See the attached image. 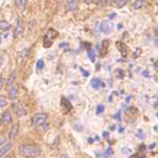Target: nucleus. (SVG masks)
I'll list each match as a JSON object with an SVG mask.
<instances>
[{
	"label": "nucleus",
	"instance_id": "nucleus-1",
	"mask_svg": "<svg viewBox=\"0 0 158 158\" xmlns=\"http://www.w3.org/2000/svg\"><path fill=\"white\" fill-rule=\"evenodd\" d=\"M19 153L26 158H35L41 154V149L35 144H21L19 147Z\"/></svg>",
	"mask_w": 158,
	"mask_h": 158
},
{
	"label": "nucleus",
	"instance_id": "nucleus-2",
	"mask_svg": "<svg viewBox=\"0 0 158 158\" xmlns=\"http://www.w3.org/2000/svg\"><path fill=\"white\" fill-rule=\"evenodd\" d=\"M47 118H48V115H47L46 112L36 114V115L32 117V125H33V127L40 128L42 125H44V123L47 122Z\"/></svg>",
	"mask_w": 158,
	"mask_h": 158
},
{
	"label": "nucleus",
	"instance_id": "nucleus-3",
	"mask_svg": "<svg viewBox=\"0 0 158 158\" xmlns=\"http://www.w3.org/2000/svg\"><path fill=\"white\" fill-rule=\"evenodd\" d=\"M58 35V32L54 30V28H49L48 31H47V33H46V36H44V47H49L51 44H52V41H49V40H52L53 37H56Z\"/></svg>",
	"mask_w": 158,
	"mask_h": 158
},
{
	"label": "nucleus",
	"instance_id": "nucleus-4",
	"mask_svg": "<svg viewBox=\"0 0 158 158\" xmlns=\"http://www.w3.org/2000/svg\"><path fill=\"white\" fill-rule=\"evenodd\" d=\"M14 110H15V114H16L17 117H22V116L26 115V110H25L22 102H20V101L14 104Z\"/></svg>",
	"mask_w": 158,
	"mask_h": 158
},
{
	"label": "nucleus",
	"instance_id": "nucleus-5",
	"mask_svg": "<svg viewBox=\"0 0 158 158\" xmlns=\"http://www.w3.org/2000/svg\"><path fill=\"white\" fill-rule=\"evenodd\" d=\"M23 31V22L20 17H17V21H16V26H15V30H14V36L15 37H19Z\"/></svg>",
	"mask_w": 158,
	"mask_h": 158
},
{
	"label": "nucleus",
	"instance_id": "nucleus-6",
	"mask_svg": "<svg viewBox=\"0 0 158 158\" xmlns=\"http://www.w3.org/2000/svg\"><path fill=\"white\" fill-rule=\"evenodd\" d=\"M11 121H12V115H11V112H10L9 110H6L5 112H2V115H1V117H0V122H1L2 125H9Z\"/></svg>",
	"mask_w": 158,
	"mask_h": 158
},
{
	"label": "nucleus",
	"instance_id": "nucleus-7",
	"mask_svg": "<svg viewBox=\"0 0 158 158\" xmlns=\"http://www.w3.org/2000/svg\"><path fill=\"white\" fill-rule=\"evenodd\" d=\"M19 130H20V125H19L17 122L14 123V125L11 126L10 131H9V138H10V139H15L16 136L19 135Z\"/></svg>",
	"mask_w": 158,
	"mask_h": 158
},
{
	"label": "nucleus",
	"instance_id": "nucleus-8",
	"mask_svg": "<svg viewBox=\"0 0 158 158\" xmlns=\"http://www.w3.org/2000/svg\"><path fill=\"white\" fill-rule=\"evenodd\" d=\"M12 149V142H6L0 147V158L4 157L6 153H9Z\"/></svg>",
	"mask_w": 158,
	"mask_h": 158
},
{
	"label": "nucleus",
	"instance_id": "nucleus-9",
	"mask_svg": "<svg viewBox=\"0 0 158 158\" xmlns=\"http://www.w3.org/2000/svg\"><path fill=\"white\" fill-rule=\"evenodd\" d=\"M17 93H19V86L15 85V84L10 85V89H9V98H10V100H15L16 96H17Z\"/></svg>",
	"mask_w": 158,
	"mask_h": 158
},
{
	"label": "nucleus",
	"instance_id": "nucleus-10",
	"mask_svg": "<svg viewBox=\"0 0 158 158\" xmlns=\"http://www.w3.org/2000/svg\"><path fill=\"white\" fill-rule=\"evenodd\" d=\"M100 30L104 33H110L111 32V23L109 21H102L100 25Z\"/></svg>",
	"mask_w": 158,
	"mask_h": 158
},
{
	"label": "nucleus",
	"instance_id": "nucleus-11",
	"mask_svg": "<svg viewBox=\"0 0 158 158\" xmlns=\"http://www.w3.org/2000/svg\"><path fill=\"white\" fill-rule=\"evenodd\" d=\"M107 47H109V40H104V41L101 42V52H100L101 56H105V54H106Z\"/></svg>",
	"mask_w": 158,
	"mask_h": 158
},
{
	"label": "nucleus",
	"instance_id": "nucleus-12",
	"mask_svg": "<svg viewBox=\"0 0 158 158\" xmlns=\"http://www.w3.org/2000/svg\"><path fill=\"white\" fill-rule=\"evenodd\" d=\"M15 79H16V70H12L11 72V74L9 75V79L6 80V85H12L14 84V81H15Z\"/></svg>",
	"mask_w": 158,
	"mask_h": 158
},
{
	"label": "nucleus",
	"instance_id": "nucleus-13",
	"mask_svg": "<svg viewBox=\"0 0 158 158\" xmlns=\"http://www.w3.org/2000/svg\"><path fill=\"white\" fill-rule=\"evenodd\" d=\"M116 46H117V48L120 49V52H121V54H122V56H126V54H127L126 46H125L122 42H117V43H116Z\"/></svg>",
	"mask_w": 158,
	"mask_h": 158
},
{
	"label": "nucleus",
	"instance_id": "nucleus-14",
	"mask_svg": "<svg viewBox=\"0 0 158 158\" xmlns=\"http://www.w3.org/2000/svg\"><path fill=\"white\" fill-rule=\"evenodd\" d=\"M101 85H102V83H101V80H100V79L94 78V79L91 80V86H93L94 89H99Z\"/></svg>",
	"mask_w": 158,
	"mask_h": 158
},
{
	"label": "nucleus",
	"instance_id": "nucleus-15",
	"mask_svg": "<svg viewBox=\"0 0 158 158\" xmlns=\"http://www.w3.org/2000/svg\"><path fill=\"white\" fill-rule=\"evenodd\" d=\"M62 106L65 109V111H69L70 109H72V105H70V102L65 99V98H62Z\"/></svg>",
	"mask_w": 158,
	"mask_h": 158
},
{
	"label": "nucleus",
	"instance_id": "nucleus-16",
	"mask_svg": "<svg viewBox=\"0 0 158 158\" xmlns=\"http://www.w3.org/2000/svg\"><path fill=\"white\" fill-rule=\"evenodd\" d=\"M9 28H10V23L7 21H5V20L0 21V31H7Z\"/></svg>",
	"mask_w": 158,
	"mask_h": 158
},
{
	"label": "nucleus",
	"instance_id": "nucleus-17",
	"mask_svg": "<svg viewBox=\"0 0 158 158\" xmlns=\"http://www.w3.org/2000/svg\"><path fill=\"white\" fill-rule=\"evenodd\" d=\"M77 5H78V1H69L68 4H67V10L68 11H73V10H75V7H77Z\"/></svg>",
	"mask_w": 158,
	"mask_h": 158
},
{
	"label": "nucleus",
	"instance_id": "nucleus-18",
	"mask_svg": "<svg viewBox=\"0 0 158 158\" xmlns=\"http://www.w3.org/2000/svg\"><path fill=\"white\" fill-rule=\"evenodd\" d=\"M114 4H115V6H117V7H122V6H125V5L127 4V1H126V0H115Z\"/></svg>",
	"mask_w": 158,
	"mask_h": 158
},
{
	"label": "nucleus",
	"instance_id": "nucleus-19",
	"mask_svg": "<svg viewBox=\"0 0 158 158\" xmlns=\"http://www.w3.org/2000/svg\"><path fill=\"white\" fill-rule=\"evenodd\" d=\"M88 57L91 62H95V52L93 49H88Z\"/></svg>",
	"mask_w": 158,
	"mask_h": 158
},
{
	"label": "nucleus",
	"instance_id": "nucleus-20",
	"mask_svg": "<svg viewBox=\"0 0 158 158\" xmlns=\"http://www.w3.org/2000/svg\"><path fill=\"white\" fill-rule=\"evenodd\" d=\"M6 104H7V99H6L5 96H0V109L5 107Z\"/></svg>",
	"mask_w": 158,
	"mask_h": 158
},
{
	"label": "nucleus",
	"instance_id": "nucleus-21",
	"mask_svg": "<svg viewBox=\"0 0 158 158\" xmlns=\"http://www.w3.org/2000/svg\"><path fill=\"white\" fill-rule=\"evenodd\" d=\"M26 4H27V1H25V0H17V1H16V5H17L19 7H21V9H23V7L26 6Z\"/></svg>",
	"mask_w": 158,
	"mask_h": 158
},
{
	"label": "nucleus",
	"instance_id": "nucleus-22",
	"mask_svg": "<svg viewBox=\"0 0 158 158\" xmlns=\"http://www.w3.org/2000/svg\"><path fill=\"white\" fill-rule=\"evenodd\" d=\"M144 5V1H135L133 2V7L135 9H139L141 6H143Z\"/></svg>",
	"mask_w": 158,
	"mask_h": 158
},
{
	"label": "nucleus",
	"instance_id": "nucleus-23",
	"mask_svg": "<svg viewBox=\"0 0 158 158\" xmlns=\"http://www.w3.org/2000/svg\"><path fill=\"white\" fill-rule=\"evenodd\" d=\"M102 112H104V105H102V104H100V105H98L96 114H102Z\"/></svg>",
	"mask_w": 158,
	"mask_h": 158
},
{
	"label": "nucleus",
	"instance_id": "nucleus-24",
	"mask_svg": "<svg viewBox=\"0 0 158 158\" xmlns=\"http://www.w3.org/2000/svg\"><path fill=\"white\" fill-rule=\"evenodd\" d=\"M43 65H44L43 60H42V59H40V60L37 62V68H38V69H42V68H43Z\"/></svg>",
	"mask_w": 158,
	"mask_h": 158
},
{
	"label": "nucleus",
	"instance_id": "nucleus-25",
	"mask_svg": "<svg viewBox=\"0 0 158 158\" xmlns=\"http://www.w3.org/2000/svg\"><path fill=\"white\" fill-rule=\"evenodd\" d=\"M40 128H41L42 131H46V130H48V128H49V125H48V123L46 122V123H44V125H42V126H41Z\"/></svg>",
	"mask_w": 158,
	"mask_h": 158
},
{
	"label": "nucleus",
	"instance_id": "nucleus-26",
	"mask_svg": "<svg viewBox=\"0 0 158 158\" xmlns=\"http://www.w3.org/2000/svg\"><path fill=\"white\" fill-rule=\"evenodd\" d=\"M4 84H5V81H4V79H2L1 77H0V89H1L2 86H4Z\"/></svg>",
	"mask_w": 158,
	"mask_h": 158
},
{
	"label": "nucleus",
	"instance_id": "nucleus-27",
	"mask_svg": "<svg viewBox=\"0 0 158 158\" xmlns=\"http://www.w3.org/2000/svg\"><path fill=\"white\" fill-rule=\"evenodd\" d=\"M4 143H5V138H4V137H0V147H1Z\"/></svg>",
	"mask_w": 158,
	"mask_h": 158
},
{
	"label": "nucleus",
	"instance_id": "nucleus-28",
	"mask_svg": "<svg viewBox=\"0 0 158 158\" xmlns=\"http://www.w3.org/2000/svg\"><path fill=\"white\" fill-rule=\"evenodd\" d=\"M80 70H81V73H83V74H84L85 77H86V75H89V73H88V72H85V70H84L83 68H80Z\"/></svg>",
	"mask_w": 158,
	"mask_h": 158
},
{
	"label": "nucleus",
	"instance_id": "nucleus-29",
	"mask_svg": "<svg viewBox=\"0 0 158 158\" xmlns=\"http://www.w3.org/2000/svg\"><path fill=\"white\" fill-rule=\"evenodd\" d=\"M102 136H104L105 138H106V137H109V132H104V133H102Z\"/></svg>",
	"mask_w": 158,
	"mask_h": 158
},
{
	"label": "nucleus",
	"instance_id": "nucleus-30",
	"mask_svg": "<svg viewBox=\"0 0 158 158\" xmlns=\"http://www.w3.org/2000/svg\"><path fill=\"white\" fill-rule=\"evenodd\" d=\"M143 75H144V77H149V74H148V72H143Z\"/></svg>",
	"mask_w": 158,
	"mask_h": 158
},
{
	"label": "nucleus",
	"instance_id": "nucleus-31",
	"mask_svg": "<svg viewBox=\"0 0 158 158\" xmlns=\"http://www.w3.org/2000/svg\"><path fill=\"white\" fill-rule=\"evenodd\" d=\"M60 158H69V157H68L67 154H62V156H60Z\"/></svg>",
	"mask_w": 158,
	"mask_h": 158
},
{
	"label": "nucleus",
	"instance_id": "nucleus-32",
	"mask_svg": "<svg viewBox=\"0 0 158 158\" xmlns=\"http://www.w3.org/2000/svg\"><path fill=\"white\" fill-rule=\"evenodd\" d=\"M115 117H116V118H120V112H118V114H116V115H115Z\"/></svg>",
	"mask_w": 158,
	"mask_h": 158
},
{
	"label": "nucleus",
	"instance_id": "nucleus-33",
	"mask_svg": "<svg viewBox=\"0 0 158 158\" xmlns=\"http://www.w3.org/2000/svg\"><path fill=\"white\" fill-rule=\"evenodd\" d=\"M1 63H2V57L0 56V65H1Z\"/></svg>",
	"mask_w": 158,
	"mask_h": 158
},
{
	"label": "nucleus",
	"instance_id": "nucleus-34",
	"mask_svg": "<svg viewBox=\"0 0 158 158\" xmlns=\"http://www.w3.org/2000/svg\"><path fill=\"white\" fill-rule=\"evenodd\" d=\"M1 40H2V35H0V43H1Z\"/></svg>",
	"mask_w": 158,
	"mask_h": 158
}]
</instances>
